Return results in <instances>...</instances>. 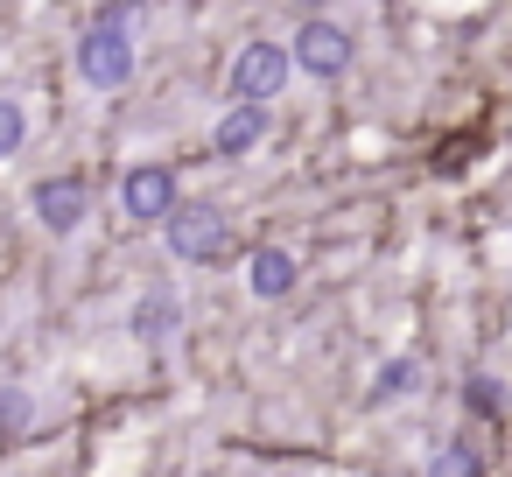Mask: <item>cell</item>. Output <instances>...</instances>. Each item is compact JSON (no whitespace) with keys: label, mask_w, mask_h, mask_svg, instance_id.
I'll list each match as a JSON object with an SVG mask.
<instances>
[{"label":"cell","mask_w":512,"mask_h":477,"mask_svg":"<svg viewBox=\"0 0 512 477\" xmlns=\"http://www.w3.org/2000/svg\"><path fill=\"white\" fill-rule=\"evenodd\" d=\"M134 15H141V0H106V8L78 29L71 64H78V78H85L92 92H127V85H134V71H141Z\"/></svg>","instance_id":"1"},{"label":"cell","mask_w":512,"mask_h":477,"mask_svg":"<svg viewBox=\"0 0 512 477\" xmlns=\"http://www.w3.org/2000/svg\"><path fill=\"white\" fill-rule=\"evenodd\" d=\"M162 239H169V253H176L183 267H218V260L239 253V232H232V218H225L218 204H183V211L162 225Z\"/></svg>","instance_id":"2"},{"label":"cell","mask_w":512,"mask_h":477,"mask_svg":"<svg viewBox=\"0 0 512 477\" xmlns=\"http://www.w3.org/2000/svg\"><path fill=\"white\" fill-rule=\"evenodd\" d=\"M288 78H295V43H267V36H253V43L232 57V99H239V106H267V99H281Z\"/></svg>","instance_id":"3"},{"label":"cell","mask_w":512,"mask_h":477,"mask_svg":"<svg viewBox=\"0 0 512 477\" xmlns=\"http://www.w3.org/2000/svg\"><path fill=\"white\" fill-rule=\"evenodd\" d=\"M351 64H358V36H351L344 22H330V15H309V22L295 29V71H302V78H316V85H337Z\"/></svg>","instance_id":"4"},{"label":"cell","mask_w":512,"mask_h":477,"mask_svg":"<svg viewBox=\"0 0 512 477\" xmlns=\"http://www.w3.org/2000/svg\"><path fill=\"white\" fill-rule=\"evenodd\" d=\"M120 204H127V218H141V225H169V218L183 211V183H176L169 162H134L127 183H120Z\"/></svg>","instance_id":"5"},{"label":"cell","mask_w":512,"mask_h":477,"mask_svg":"<svg viewBox=\"0 0 512 477\" xmlns=\"http://www.w3.org/2000/svg\"><path fill=\"white\" fill-rule=\"evenodd\" d=\"M29 211H36V225H43L50 239H71V232L92 218V190H85V176H43V183L29 190Z\"/></svg>","instance_id":"6"},{"label":"cell","mask_w":512,"mask_h":477,"mask_svg":"<svg viewBox=\"0 0 512 477\" xmlns=\"http://www.w3.org/2000/svg\"><path fill=\"white\" fill-rule=\"evenodd\" d=\"M127 330H134V344H169L183 330V295L169 281H148L134 295V309H127Z\"/></svg>","instance_id":"7"},{"label":"cell","mask_w":512,"mask_h":477,"mask_svg":"<svg viewBox=\"0 0 512 477\" xmlns=\"http://www.w3.org/2000/svg\"><path fill=\"white\" fill-rule=\"evenodd\" d=\"M260 141H267V106H225L218 127H211V155L218 162H246Z\"/></svg>","instance_id":"8"},{"label":"cell","mask_w":512,"mask_h":477,"mask_svg":"<svg viewBox=\"0 0 512 477\" xmlns=\"http://www.w3.org/2000/svg\"><path fill=\"white\" fill-rule=\"evenodd\" d=\"M295 281H302V260H295L288 246H253V253H246V288H253L260 302H288Z\"/></svg>","instance_id":"9"},{"label":"cell","mask_w":512,"mask_h":477,"mask_svg":"<svg viewBox=\"0 0 512 477\" xmlns=\"http://www.w3.org/2000/svg\"><path fill=\"white\" fill-rule=\"evenodd\" d=\"M421 386V365L414 358H386L379 372H372V407H386V400H407Z\"/></svg>","instance_id":"10"},{"label":"cell","mask_w":512,"mask_h":477,"mask_svg":"<svg viewBox=\"0 0 512 477\" xmlns=\"http://www.w3.org/2000/svg\"><path fill=\"white\" fill-rule=\"evenodd\" d=\"M463 407H470L477 421H505V386L477 365V372H463Z\"/></svg>","instance_id":"11"},{"label":"cell","mask_w":512,"mask_h":477,"mask_svg":"<svg viewBox=\"0 0 512 477\" xmlns=\"http://www.w3.org/2000/svg\"><path fill=\"white\" fill-rule=\"evenodd\" d=\"M36 428V400L29 386H0V442H22Z\"/></svg>","instance_id":"12"},{"label":"cell","mask_w":512,"mask_h":477,"mask_svg":"<svg viewBox=\"0 0 512 477\" xmlns=\"http://www.w3.org/2000/svg\"><path fill=\"white\" fill-rule=\"evenodd\" d=\"M421 477H484V456L470 449V442H442L435 456H428V470Z\"/></svg>","instance_id":"13"},{"label":"cell","mask_w":512,"mask_h":477,"mask_svg":"<svg viewBox=\"0 0 512 477\" xmlns=\"http://www.w3.org/2000/svg\"><path fill=\"white\" fill-rule=\"evenodd\" d=\"M29 148V106L22 99H0V162Z\"/></svg>","instance_id":"14"}]
</instances>
